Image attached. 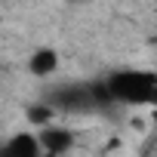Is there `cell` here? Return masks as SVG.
Returning <instances> with one entry per match:
<instances>
[{
	"label": "cell",
	"mask_w": 157,
	"mask_h": 157,
	"mask_svg": "<svg viewBox=\"0 0 157 157\" xmlns=\"http://www.w3.org/2000/svg\"><path fill=\"white\" fill-rule=\"evenodd\" d=\"M111 102L126 108H157V71L154 68H114L102 77Z\"/></svg>",
	"instance_id": "obj_1"
},
{
	"label": "cell",
	"mask_w": 157,
	"mask_h": 157,
	"mask_svg": "<svg viewBox=\"0 0 157 157\" xmlns=\"http://www.w3.org/2000/svg\"><path fill=\"white\" fill-rule=\"evenodd\" d=\"M46 102L59 114H93L102 108H114L105 80H68L56 83L46 93Z\"/></svg>",
	"instance_id": "obj_2"
},
{
	"label": "cell",
	"mask_w": 157,
	"mask_h": 157,
	"mask_svg": "<svg viewBox=\"0 0 157 157\" xmlns=\"http://www.w3.org/2000/svg\"><path fill=\"white\" fill-rule=\"evenodd\" d=\"M37 132H40V142H43V154L46 157H65L77 145V132L71 126H65V123H56V120L46 123V126H37Z\"/></svg>",
	"instance_id": "obj_3"
},
{
	"label": "cell",
	"mask_w": 157,
	"mask_h": 157,
	"mask_svg": "<svg viewBox=\"0 0 157 157\" xmlns=\"http://www.w3.org/2000/svg\"><path fill=\"white\" fill-rule=\"evenodd\" d=\"M6 157H46L43 154V142H40V132L37 129H22V132H13L3 145H0Z\"/></svg>",
	"instance_id": "obj_4"
},
{
	"label": "cell",
	"mask_w": 157,
	"mask_h": 157,
	"mask_svg": "<svg viewBox=\"0 0 157 157\" xmlns=\"http://www.w3.org/2000/svg\"><path fill=\"white\" fill-rule=\"evenodd\" d=\"M25 68H28L31 77H37V80H49V77H56L59 68H62L59 49H56V46H37V49L28 56Z\"/></svg>",
	"instance_id": "obj_5"
},
{
	"label": "cell",
	"mask_w": 157,
	"mask_h": 157,
	"mask_svg": "<svg viewBox=\"0 0 157 157\" xmlns=\"http://www.w3.org/2000/svg\"><path fill=\"white\" fill-rule=\"evenodd\" d=\"M56 117H59V111H56V108H52L46 99H43V102H34V105H28V108H25V120H28L34 129H37V126L52 123Z\"/></svg>",
	"instance_id": "obj_6"
}]
</instances>
